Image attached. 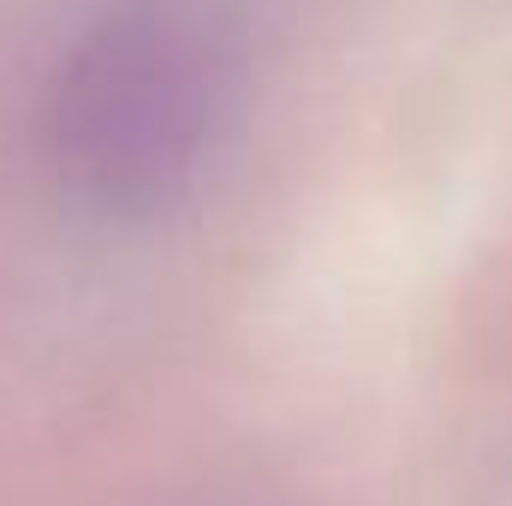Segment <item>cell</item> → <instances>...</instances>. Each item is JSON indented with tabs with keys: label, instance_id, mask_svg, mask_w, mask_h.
<instances>
[{
	"label": "cell",
	"instance_id": "obj_1",
	"mask_svg": "<svg viewBox=\"0 0 512 506\" xmlns=\"http://www.w3.org/2000/svg\"><path fill=\"white\" fill-rule=\"evenodd\" d=\"M233 114V48L185 0L96 12L42 90V155L72 203L155 221L191 197Z\"/></svg>",
	"mask_w": 512,
	"mask_h": 506
}]
</instances>
